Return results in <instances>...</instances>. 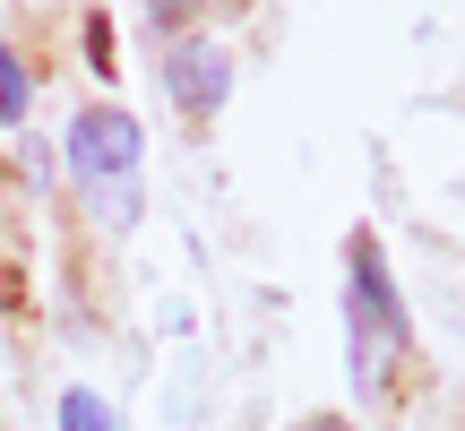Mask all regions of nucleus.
Wrapping results in <instances>:
<instances>
[{
	"mask_svg": "<svg viewBox=\"0 0 465 431\" xmlns=\"http://www.w3.org/2000/svg\"><path fill=\"white\" fill-rule=\"evenodd\" d=\"M405 363V302L388 285V259L371 233L345 242V371H353V397H388Z\"/></svg>",
	"mask_w": 465,
	"mask_h": 431,
	"instance_id": "obj_1",
	"label": "nucleus"
},
{
	"mask_svg": "<svg viewBox=\"0 0 465 431\" xmlns=\"http://www.w3.org/2000/svg\"><path fill=\"white\" fill-rule=\"evenodd\" d=\"M69 173H78L86 207L104 216V225H130L138 216V155H147V138H138V121L121 113V104H86L78 121H69Z\"/></svg>",
	"mask_w": 465,
	"mask_h": 431,
	"instance_id": "obj_2",
	"label": "nucleus"
},
{
	"mask_svg": "<svg viewBox=\"0 0 465 431\" xmlns=\"http://www.w3.org/2000/svg\"><path fill=\"white\" fill-rule=\"evenodd\" d=\"M164 78H173V104H182V113H216L224 86H232V61H224L216 44H199V35H190V44H173Z\"/></svg>",
	"mask_w": 465,
	"mask_h": 431,
	"instance_id": "obj_3",
	"label": "nucleus"
},
{
	"mask_svg": "<svg viewBox=\"0 0 465 431\" xmlns=\"http://www.w3.org/2000/svg\"><path fill=\"white\" fill-rule=\"evenodd\" d=\"M61 431H121L95 388H61Z\"/></svg>",
	"mask_w": 465,
	"mask_h": 431,
	"instance_id": "obj_4",
	"label": "nucleus"
},
{
	"mask_svg": "<svg viewBox=\"0 0 465 431\" xmlns=\"http://www.w3.org/2000/svg\"><path fill=\"white\" fill-rule=\"evenodd\" d=\"M26 95H35V86H26V61L0 44V130H17V121H26Z\"/></svg>",
	"mask_w": 465,
	"mask_h": 431,
	"instance_id": "obj_5",
	"label": "nucleus"
},
{
	"mask_svg": "<svg viewBox=\"0 0 465 431\" xmlns=\"http://www.w3.org/2000/svg\"><path fill=\"white\" fill-rule=\"evenodd\" d=\"M302 431H345V423H302Z\"/></svg>",
	"mask_w": 465,
	"mask_h": 431,
	"instance_id": "obj_6",
	"label": "nucleus"
}]
</instances>
